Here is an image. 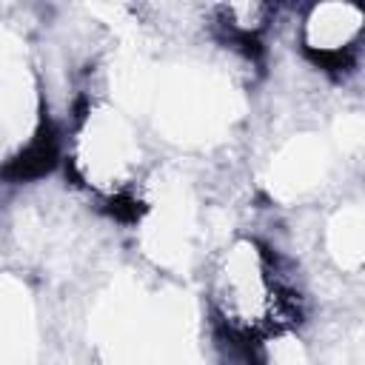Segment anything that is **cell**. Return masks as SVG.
<instances>
[{
    "label": "cell",
    "instance_id": "cell-1",
    "mask_svg": "<svg viewBox=\"0 0 365 365\" xmlns=\"http://www.w3.org/2000/svg\"><path fill=\"white\" fill-rule=\"evenodd\" d=\"M57 160H60V137H57V128L51 125V120L43 117L31 143L0 168V180H6V182L40 180L48 171H54Z\"/></svg>",
    "mask_w": 365,
    "mask_h": 365
}]
</instances>
